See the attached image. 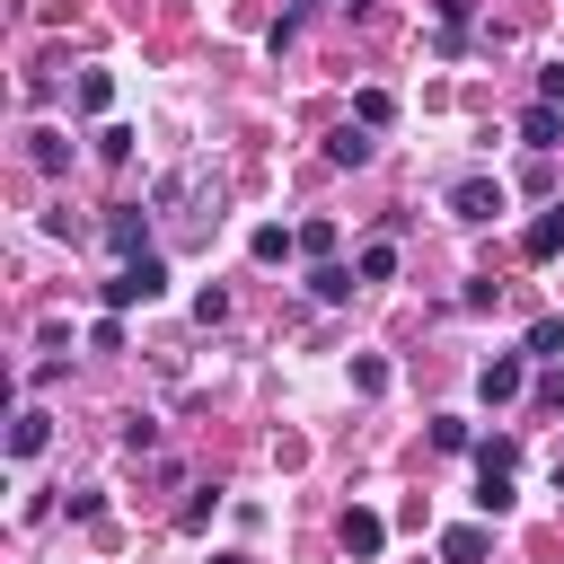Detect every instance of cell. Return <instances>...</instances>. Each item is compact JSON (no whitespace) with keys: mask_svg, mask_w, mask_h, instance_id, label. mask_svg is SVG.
I'll return each mask as SVG.
<instances>
[{"mask_svg":"<svg viewBox=\"0 0 564 564\" xmlns=\"http://www.w3.org/2000/svg\"><path fill=\"white\" fill-rule=\"evenodd\" d=\"M159 291H167V264H159V256H132V264L106 282V308H141V300H159Z\"/></svg>","mask_w":564,"mask_h":564,"instance_id":"6da1fadb","label":"cell"},{"mask_svg":"<svg viewBox=\"0 0 564 564\" xmlns=\"http://www.w3.org/2000/svg\"><path fill=\"white\" fill-rule=\"evenodd\" d=\"M494 212H502V185H494V176H458V185H449V220L476 229V220H494Z\"/></svg>","mask_w":564,"mask_h":564,"instance_id":"7a4b0ae2","label":"cell"},{"mask_svg":"<svg viewBox=\"0 0 564 564\" xmlns=\"http://www.w3.org/2000/svg\"><path fill=\"white\" fill-rule=\"evenodd\" d=\"M106 247H115L123 264L150 256V212H141V203H115V212H106Z\"/></svg>","mask_w":564,"mask_h":564,"instance_id":"3957f363","label":"cell"},{"mask_svg":"<svg viewBox=\"0 0 564 564\" xmlns=\"http://www.w3.org/2000/svg\"><path fill=\"white\" fill-rule=\"evenodd\" d=\"M520 388H529V370H520V352H494V361L476 370V397H485V405H511Z\"/></svg>","mask_w":564,"mask_h":564,"instance_id":"277c9868","label":"cell"},{"mask_svg":"<svg viewBox=\"0 0 564 564\" xmlns=\"http://www.w3.org/2000/svg\"><path fill=\"white\" fill-rule=\"evenodd\" d=\"M520 256H529V264H546V256H564V203H546V212L529 220V238H520Z\"/></svg>","mask_w":564,"mask_h":564,"instance_id":"5b68a950","label":"cell"},{"mask_svg":"<svg viewBox=\"0 0 564 564\" xmlns=\"http://www.w3.org/2000/svg\"><path fill=\"white\" fill-rule=\"evenodd\" d=\"M379 546H388V520H379V511H344V555H361V564H370Z\"/></svg>","mask_w":564,"mask_h":564,"instance_id":"8992f818","label":"cell"},{"mask_svg":"<svg viewBox=\"0 0 564 564\" xmlns=\"http://www.w3.org/2000/svg\"><path fill=\"white\" fill-rule=\"evenodd\" d=\"M247 256H256V264H291V256H300V229H282V220H264V229L247 238Z\"/></svg>","mask_w":564,"mask_h":564,"instance_id":"52a82bcc","label":"cell"},{"mask_svg":"<svg viewBox=\"0 0 564 564\" xmlns=\"http://www.w3.org/2000/svg\"><path fill=\"white\" fill-rule=\"evenodd\" d=\"M555 132H564V106H529V115H520V141H529L538 159L555 150Z\"/></svg>","mask_w":564,"mask_h":564,"instance_id":"ba28073f","label":"cell"},{"mask_svg":"<svg viewBox=\"0 0 564 564\" xmlns=\"http://www.w3.org/2000/svg\"><path fill=\"white\" fill-rule=\"evenodd\" d=\"M352 282H361L352 264H308V300H326V308H335V300H352Z\"/></svg>","mask_w":564,"mask_h":564,"instance_id":"9c48e42d","label":"cell"},{"mask_svg":"<svg viewBox=\"0 0 564 564\" xmlns=\"http://www.w3.org/2000/svg\"><path fill=\"white\" fill-rule=\"evenodd\" d=\"M44 441H53V414H35V405H26V414L9 423V458H35Z\"/></svg>","mask_w":564,"mask_h":564,"instance_id":"30bf717a","label":"cell"},{"mask_svg":"<svg viewBox=\"0 0 564 564\" xmlns=\"http://www.w3.org/2000/svg\"><path fill=\"white\" fill-rule=\"evenodd\" d=\"M370 150H379V141H370V123H344V132L326 141V159H335V167H361Z\"/></svg>","mask_w":564,"mask_h":564,"instance_id":"8fae6325","label":"cell"},{"mask_svg":"<svg viewBox=\"0 0 564 564\" xmlns=\"http://www.w3.org/2000/svg\"><path fill=\"white\" fill-rule=\"evenodd\" d=\"M511 467H520V441H511V432L476 441V476H511Z\"/></svg>","mask_w":564,"mask_h":564,"instance_id":"7c38bea8","label":"cell"},{"mask_svg":"<svg viewBox=\"0 0 564 564\" xmlns=\"http://www.w3.org/2000/svg\"><path fill=\"white\" fill-rule=\"evenodd\" d=\"M26 159H35L44 176H62V167H70V141H62V132H26Z\"/></svg>","mask_w":564,"mask_h":564,"instance_id":"4fadbf2b","label":"cell"},{"mask_svg":"<svg viewBox=\"0 0 564 564\" xmlns=\"http://www.w3.org/2000/svg\"><path fill=\"white\" fill-rule=\"evenodd\" d=\"M352 273H361V282H397V238H370Z\"/></svg>","mask_w":564,"mask_h":564,"instance_id":"5bb4252c","label":"cell"},{"mask_svg":"<svg viewBox=\"0 0 564 564\" xmlns=\"http://www.w3.org/2000/svg\"><path fill=\"white\" fill-rule=\"evenodd\" d=\"M441 564H485V529H441Z\"/></svg>","mask_w":564,"mask_h":564,"instance_id":"9a60e30c","label":"cell"},{"mask_svg":"<svg viewBox=\"0 0 564 564\" xmlns=\"http://www.w3.org/2000/svg\"><path fill=\"white\" fill-rule=\"evenodd\" d=\"M115 106V79L106 70H79V115H106Z\"/></svg>","mask_w":564,"mask_h":564,"instance_id":"2e32d148","label":"cell"},{"mask_svg":"<svg viewBox=\"0 0 564 564\" xmlns=\"http://www.w3.org/2000/svg\"><path fill=\"white\" fill-rule=\"evenodd\" d=\"M388 115H397V97H388V88H361V97H352V123H370V132H379Z\"/></svg>","mask_w":564,"mask_h":564,"instance_id":"e0dca14e","label":"cell"},{"mask_svg":"<svg viewBox=\"0 0 564 564\" xmlns=\"http://www.w3.org/2000/svg\"><path fill=\"white\" fill-rule=\"evenodd\" d=\"M352 388L379 397V388H388V361H379V352H352Z\"/></svg>","mask_w":564,"mask_h":564,"instance_id":"ac0fdd59","label":"cell"},{"mask_svg":"<svg viewBox=\"0 0 564 564\" xmlns=\"http://www.w3.org/2000/svg\"><path fill=\"white\" fill-rule=\"evenodd\" d=\"M467 9H476V0H441V44H449V53L467 44Z\"/></svg>","mask_w":564,"mask_h":564,"instance_id":"d6986e66","label":"cell"},{"mask_svg":"<svg viewBox=\"0 0 564 564\" xmlns=\"http://www.w3.org/2000/svg\"><path fill=\"white\" fill-rule=\"evenodd\" d=\"M326 247H335V220H300V256H317V264H326Z\"/></svg>","mask_w":564,"mask_h":564,"instance_id":"ffe728a7","label":"cell"},{"mask_svg":"<svg viewBox=\"0 0 564 564\" xmlns=\"http://www.w3.org/2000/svg\"><path fill=\"white\" fill-rule=\"evenodd\" d=\"M432 449H476V432H467L458 414H441V423H432Z\"/></svg>","mask_w":564,"mask_h":564,"instance_id":"44dd1931","label":"cell"},{"mask_svg":"<svg viewBox=\"0 0 564 564\" xmlns=\"http://www.w3.org/2000/svg\"><path fill=\"white\" fill-rule=\"evenodd\" d=\"M97 159H115V167H123V159H132V132H123V123H106V132H97Z\"/></svg>","mask_w":564,"mask_h":564,"instance_id":"7402d4cb","label":"cell"},{"mask_svg":"<svg viewBox=\"0 0 564 564\" xmlns=\"http://www.w3.org/2000/svg\"><path fill=\"white\" fill-rule=\"evenodd\" d=\"M194 317H203V326H220V317H229V291H220V282H212V291H194Z\"/></svg>","mask_w":564,"mask_h":564,"instance_id":"603a6c76","label":"cell"},{"mask_svg":"<svg viewBox=\"0 0 564 564\" xmlns=\"http://www.w3.org/2000/svg\"><path fill=\"white\" fill-rule=\"evenodd\" d=\"M529 352H564V317H538L529 326Z\"/></svg>","mask_w":564,"mask_h":564,"instance_id":"cb8c5ba5","label":"cell"},{"mask_svg":"<svg viewBox=\"0 0 564 564\" xmlns=\"http://www.w3.org/2000/svg\"><path fill=\"white\" fill-rule=\"evenodd\" d=\"M538 106H564V62H546V70H538Z\"/></svg>","mask_w":564,"mask_h":564,"instance_id":"d4e9b609","label":"cell"},{"mask_svg":"<svg viewBox=\"0 0 564 564\" xmlns=\"http://www.w3.org/2000/svg\"><path fill=\"white\" fill-rule=\"evenodd\" d=\"M212 564H256V555H238V546H229V555H212Z\"/></svg>","mask_w":564,"mask_h":564,"instance_id":"484cf974","label":"cell"},{"mask_svg":"<svg viewBox=\"0 0 564 564\" xmlns=\"http://www.w3.org/2000/svg\"><path fill=\"white\" fill-rule=\"evenodd\" d=\"M555 485H564V449H555Z\"/></svg>","mask_w":564,"mask_h":564,"instance_id":"4316f807","label":"cell"},{"mask_svg":"<svg viewBox=\"0 0 564 564\" xmlns=\"http://www.w3.org/2000/svg\"><path fill=\"white\" fill-rule=\"evenodd\" d=\"M300 9H308V0H300Z\"/></svg>","mask_w":564,"mask_h":564,"instance_id":"83f0119b","label":"cell"}]
</instances>
